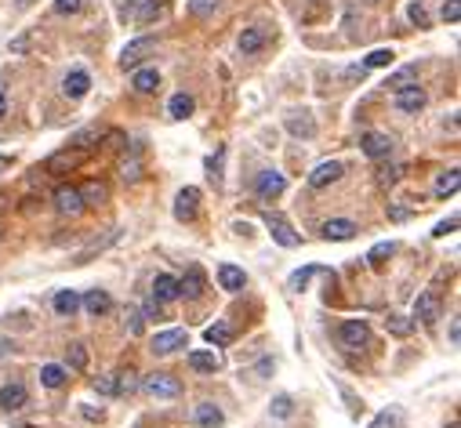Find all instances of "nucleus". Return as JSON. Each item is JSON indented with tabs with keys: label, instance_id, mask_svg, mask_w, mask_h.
I'll return each mask as SVG.
<instances>
[{
	"label": "nucleus",
	"instance_id": "obj_1",
	"mask_svg": "<svg viewBox=\"0 0 461 428\" xmlns=\"http://www.w3.org/2000/svg\"><path fill=\"white\" fill-rule=\"evenodd\" d=\"M142 388H146V396H153V399H175L178 392H182V381H178L175 374H149L142 381Z\"/></svg>",
	"mask_w": 461,
	"mask_h": 428
},
{
	"label": "nucleus",
	"instance_id": "obj_2",
	"mask_svg": "<svg viewBox=\"0 0 461 428\" xmlns=\"http://www.w3.org/2000/svg\"><path fill=\"white\" fill-rule=\"evenodd\" d=\"M338 337L345 348H363L370 342V326H367V320H345L338 326Z\"/></svg>",
	"mask_w": 461,
	"mask_h": 428
},
{
	"label": "nucleus",
	"instance_id": "obj_3",
	"mask_svg": "<svg viewBox=\"0 0 461 428\" xmlns=\"http://www.w3.org/2000/svg\"><path fill=\"white\" fill-rule=\"evenodd\" d=\"M440 312H443V305H440V294H436V291H425V294L414 298V320H418V323L432 326V323L440 320Z\"/></svg>",
	"mask_w": 461,
	"mask_h": 428
},
{
	"label": "nucleus",
	"instance_id": "obj_4",
	"mask_svg": "<svg viewBox=\"0 0 461 428\" xmlns=\"http://www.w3.org/2000/svg\"><path fill=\"white\" fill-rule=\"evenodd\" d=\"M153 47H157V44H153V36H138V40H131L120 51V66L124 69H138V66H142V58L153 55Z\"/></svg>",
	"mask_w": 461,
	"mask_h": 428
},
{
	"label": "nucleus",
	"instance_id": "obj_5",
	"mask_svg": "<svg viewBox=\"0 0 461 428\" xmlns=\"http://www.w3.org/2000/svg\"><path fill=\"white\" fill-rule=\"evenodd\" d=\"M196 207H200V189L185 185L182 193L175 196V218L178 222H193L196 218Z\"/></svg>",
	"mask_w": 461,
	"mask_h": 428
},
{
	"label": "nucleus",
	"instance_id": "obj_6",
	"mask_svg": "<svg viewBox=\"0 0 461 428\" xmlns=\"http://www.w3.org/2000/svg\"><path fill=\"white\" fill-rule=\"evenodd\" d=\"M265 225H269V233H273V240L280 247H298V233L291 229L287 218H280V214H265Z\"/></svg>",
	"mask_w": 461,
	"mask_h": 428
},
{
	"label": "nucleus",
	"instance_id": "obj_7",
	"mask_svg": "<svg viewBox=\"0 0 461 428\" xmlns=\"http://www.w3.org/2000/svg\"><path fill=\"white\" fill-rule=\"evenodd\" d=\"M360 149H363L370 160H385V156L392 153V138L381 134V131H370V134L360 138Z\"/></svg>",
	"mask_w": 461,
	"mask_h": 428
},
{
	"label": "nucleus",
	"instance_id": "obj_8",
	"mask_svg": "<svg viewBox=\"0 0 461 428\" xmlns=\"http://www.w3.org/2000/svg\"><path fill=\"white\" fill-rule=\"evenodd\" d=\"M185 342H189L185 331H164V334L153 337V352H157V356H171V352L185 348Z\"/></svg>",
	"mask_w": 461,
	"mask_h": 428
},
{
	"label": "nucleus",
	"instance_id": "obj_9",
	"mask_svg": "<svg viewBox=\"0 0 461 428\" xmlns=\"http://www.w3.org/2000/svg\"><path fill=\"white\" fill-rule=\"evenodd\" d=\"M254 189H258L262 200H276L287 189V182H284V174H280V171H262L258 182H254Z\"/></svg>",
	"mask_w": 461,
	"mask_h": 428
},
{
	"label": "nucleus",
	"instance_id": "obj_10",
	"mask_svg": "<svg viewBox=\"0 0 461 428\" xmlns=\"http://www.w3.org/2000/svg\"><path fill=\"white\" fill-rule=\"evenodd\" d=\"M425 102H429V95L421 91L418 84H414V87H403V91H396V109H400V112H418V109H425Z\"/></svg>",
	"mask_w": 461,
	"mask_h": 428
},
{
	"label": "nucleus",
	"instance_id": "obj_11",
	"mask_svg": "<svg viewBox=\"0 0 461 428\" xmlns=\"http://www.w3.org/2000/svg\"><path fill=\"white\" fill-rule=\"evenodd\" d=\"M55 207H58L62 214H80V211H84L80 189H73V185H58V189H55Z\"/></svg>",
	"mask_w": 461,
	"mask_h": 428
},
{
	"label": "nucleus",
	"instance_id": "obj_12",
	"mask_svg": "<svg viewBox=\"0 0 461 428\" xmlns=\"http://www.w3.org/2000/svg\"><path fill=\"white\" fill-rule=\"evenodd\" d=\"M341 174H345L341 163H338V160H327V163H319V167L309 174V185H313V189H327L330 182H338Z\"/></svg>",
	"mask_w": 461,
	"mask_h": 428
},
{
	"label": "nucleus",
	"instance_id": "obj_13",
	"mask_svg": "<svg viewBox=\"0 0 461 428\" xmlns=\"http://www.w3.org/2000/svg\"><path fill=\"white\" fill-rule=\"evenodd\" d=\"M265 40H269V33H265L262 26H247V29L240 33V40H236V44H240V51H243V55H258L262 47H265Z\"/></svg>",
	"mask_w": 461,
	"mask_h": 428
},
{
	"label": "nucleus",
	"instance_id": "obj_14",
	"mask_svg": "<svg viewBox=\"0 0 461 428\" xmlns=\"http://www.w3.org/2000/svg\"><path fill=\"white\" fill-rule=\"evenodd\" d=\"M25 399H30V396H25V385H19V381L0 388V410H8V414L22 410V407H25Z\"/></svg>",
	"mask_w": 461,
	"mask_h": 428
},
{
	"label": "nucleus",
	"instance_id": "obj_15",
	"mask_svg": "<svg viewBox=\"0 0 461 428\" xmlns=\"http://www.w3.org/2000/svg\"><path fill=\"white\" fill-rule=\"evenodd\" d=\"M87 87H91V77H87L84 69H73V73H66V80H62V91L69 98H84Z\"/></svg>",
	"mask_w": 461,
	"mask_h": 428
},
{
	"label": "nucleus",
	"instance_id": "obj_16",
	"mask_svg": "<svg viewBox=\"0 0 461 428\" xmlns=\"http://www.w3.org/2000/svg\"><path fill=\"white\" fill-rule=\"evenodd\" d=\"M356 233H360V229H356L349 218H330L324 225V240H352Z\"/></svg>",
	"mask_w": 461,
	"mask_h": 428
},
{
	"label": "nucleus",
	"instance_id": "obj_17",
	"mask_svg": "<svg viewBox=\"0 0 461 428\" xmlns=\"http://www.w3.org/2000/svg\"><path fill=\"white\" fill-rule=\"evenodd\" d=\"M80 305L91 312V316H106V312L113 309V298H109L106 291H87V294L80 298Z\"/></svg>",
	"mask_w": 461,
	"mask_h": 428
},
{
	"label": "nucleus",
	"instance_id": "obj_18",
	"mask_svg": "<svg viewBox=\"0 0 461 428\" xmlns=\"http://www.w3.org/2000/svg\"><path fill=\"white\" fill-rule=\"evenodd\" d=\"M131 87H135L138 95H153V91L160 87V73H157V69H135Z\"/></svg>",
	"mask_w": 461,
	"mask_h": 428
},
{
	"label": "nucleus",
	"instance_id": "obj_19",
	"mask_svg": "<svg viewBox=\"0 0 461 428\" xmlns=\"http://www.w3.org/2000/svg\"><path fill=\"white\" fill-rule=\"evenodd\" d=\"M189 367H193L196 374H214L218 370V356L207 348H196V352H189Z\"/></svg>",
	"mask_w": 461,
	"mask_h": 428
},
{
	"label": "nucleus",
	"instance_id": "obj_20",
	"mask_svg": "<svg viewBox=\"0 0 461 428\" xmlns=\"http://www.w3.org/2000/svg\"><path fill=\"white\" fill-rule=\"evenodd\" d=\"M313 276H327V280H335V276H330V269H319V265H305V269H298V272L291 276V280H287V287H291V291H305V283H309Z\"/></svg>",
	"mask_w": 461,
	"mask_h": 428
},
{
	"label": "nucleus",
	"instance_id": "obj_21",
	"mask_svg": "<svg viewBox=\"0 0 461 428\" xmlns=\"http://www.w3.org/2000/svg\"><path fill=\"white\" fill-rule=\"evenodd\" d=\"M222 421H225V414L214 407V403H200V407H196V425L200 428H218Z\"/></svg>",
	"mask_w": 461,
	"mask_h": 428
},
{
	"label": "nucleus",
	"instance_id": "obj_22",
	"mask_svg": "<svg viewBox=\"0 0 461 428\" xmlns=\"http://www.w3.org/2000/svg\"><path fill=\"white\" fill-rule=\"evenodd\" d=\"M153 298L157 301H175L178 298V280L175 276H157V280H153Z\"/></svg>",
	"mask_w": 461,
	"mask_h": 428
},
{
	"label": "nucleus",
	"instance_id": "obj_23",
	"mask_svg": "<svg viewBox=\"0 0 461 428\" xmlns=\"http://www.w3.org/2000/svg\"><path fill=\"white\" fill-rule=\"evenodd\" d=\"M203 291V272L193 265V269H189L185 276H182V280H178V294H189V298H196Z\"/></svg>",
	"mask_w": 461,
	"mask_h": 428
},
{
	"label": "nucleus",
	"instance_id": "obj_24",
	"mask_svg": "<svg viewBox=\"0 0 461 428\" xmlns=\"http://www.w3.org/2000/svg\"><path fill=\"white\" fill-rule=\"evenodd\" d=\"M218 283H222V291H243V269H236V265H222L218 269Z\"/></svg>",
	"mask_w": 461,
	"mask_h": 428
},
{
	"label": "nucleus",
	"instance_id": "obj_25",
	"mask_svg": "<svg viewBox=\"0 0 461 428\" xmlns=\"http://www.w3.org/2000/svg\"><path fill=\"white\" fill-rule=\"evenodd\" d=\"M193 98H189L185 91H178V95H171V102H168V112H171V120H185L189 112H193Z\"/></svg>",
	"mask_w": 461,
	"mask_h": 428
},
{
	"label": "nucleus",
	"instance_id": "obj_26",
	"mask_svg": "<svg viewBox=\"0 0 461 428\" xmlns=\"http://www.w3.org/2000/svg\"><path fill=\"white\" fill-rule=\"evenodd\" d=\"M287 131L291 134H302V138H313L316 134V123H313L309 112H294V117L287 120Z\"/></svg>",
	"mask_w": 461,
	"mask_h": 428
},
{
	"label": "nucleus",
	"instance_id": "obj_27",
	"mask_svg": "<svg viewBox=\"0 0 461 428\" xmlns=\"http://www.w3.org/2000/svg\"><path fill=\"white\" fill-rule=\"evenodd\" d=\"M458 185H461V171H458V167L443 171L440 178H436V196H454V193H458Z\"/></svg>",
	"mask_w": 461,
	"mask_h": 428
},
{
	"label": "nucleus",
	"instance_id": "obj_28",
	"mask_svg": "<svg viewBox=\"0 0 461 428\" xmlns=\"http://www.w3.org/2000/svg\"><path fill=\"white\" fill-rule=\"evenodd\" d=\"M76 309H80V294L76 291H58L55 294V312L58 316H73Z\"/></svg>",
	"mask_w": 461,
	"mask_h": 428
},
{
	"label": "nucleus",
	"instance_id": "obj_29",
	"mask_svg": "<svg viewBox=\"0 0 461 428\" xmlns=\"http://www.w3.org/2000/svg\"><path fill=\"white\" fill-rule=\"evenodd\" d=\"M203 337H207V345L225 348L229 342H233V326H229V323H214V326H207V331H203Z\"/></svg>",
	"mask_w": 461,
	"mask_h": 428
},
{
	"label": "nucleus",
	"instance_id": "obj_30",
	"mask_svg": "<svg viewBox=\"0 0 461 428\" xmlns=\"http://www.w3.org/2000/svg\"><path fill=\"white\" fill-rule=\"evenodd\" d=\"M80 160H84L80 153H55V156H51V160H47V171H51V174H62V171H73V167H76V163H80Z\"/></svg>",
	"mask_w": 461,
	"mask_h": 428
},
{
	"label": "nucleus",
	"instance_id": "obj_31",
	"mask_svg": "<svg viewBox=\"0 0 461 428\" xmlns=\"http://www.w3.org/2000/svg\"><path fill=\"white\" fill-rule=\"evenodd\" d=\"M164 4L168 0H142V8H138V26H149V22H157L164 15Z\"/></svg>",
	"mask_w": 461,
	"mask_h": 428
},
{
	"label": "nucleus",
	"instance_id": "obj_32",
	"mask_svg": "<svg viewBox=\"0 0 461 428\" xmlns=\"http://www.w3.org/2000/svg\"><path fill=\"white\" fill-rule=\"evenodd\" d=\"M414 80H418V69H414V66H403V69L392 73L385 87H392V91H403V87H414Z\"/></svg>",
	"mask_w": 461,
	"mask_h": 428
},
{
	"label": "nucleus",
	"instance_id": "obj_33",
	"mask_svg": "<svg viewBox=\"0 0 461 428\" xmlns=\"http://www.w3.org/2000/svg\"><path fill=\"white\" fill-rule=\"evenodd\" d=\"M396 62V55L389 51V47H378V51H370L367 62H363V69H389Z\"/></svg>",
	"mask_w": 461,
	"mask_h": 428
},
{
	"label": "nucleus",
	"instance_id": "obj_34",
	"mask_svg": "<svg viewBox=\"0 0 461 428\" xmlns=\"http://www.w3.org/2000/svg\"><path fill=\"white\" fill-rule=\"evenodd\" d=\"M41 381H44V388H62V381H66V367L47 363V367L41 370Z\"/></svg>",
	"mask_w": 461,
	"mask_h": 428
},
{
	"label": "nucleus",
	"instance_id": "obj_35",
	"mask_svg": "<svg viewBox=\"0 0 461 428\" xmlns=\"http://www.w3.org/2000/svg\"><path fill=\"white\" fill-rule=\"evenodd\" d=\"M392 250H396V243H374V247H370V254H367V261H370V265H385V258H392Z\"/></svg>",
	"mask_w": 461,
	"mask_h": 428
},
{
	"label": "nucleus",
	"instance_id": "obj_36",
	"mask_svg": "<svg viewBox=\"0 0 461 428\" xmlns=\"http://www.w3.org/2000/svg\"><path fill=\"white\" fill-rule=\"evenodd\" d=\"M66 356H69V367H73V370H84V367H87V348H84L80 342L69 345V348H66Z\"/></svg>",
	"mask_w": 461,
	"mask_h": 428
},
{
	"label": "nucleus",
	"instance_id": "obj_37",
	"mask_svg": "<svg viewBox=\"0 0 461 428\" xmlns=\"http://www.w3.org/2000/svg\"><path fill=\"white\" fill-rule=\"evenodd\" d=\"M385 323H389V334H396V337H407V334L414 331V323L407 320V316H389Z\"/></svg>",
	"mask_w": 461,
	"mask_h": 428
},
{
	"label": "nucleus",
	"instance_id": "obj_38",
	"mask_svg": "<svg viewBox=\"0 0 461 428\" xmlns=\"http://www.w3.org/2000/svg\"><path fill=\"white\" fill-rule=\"evenodd\" d=\"M269 410H273V418H291V414H294V399L291 396H276Z\"/></svg>",
	"mask_w": 461,
	"mask_h": 428
},
{
	"label": "nucleus",
	"instance_id": "obj_39",
	"mask_svg": "<svg viewBox=\"0 0 461 428\" xmlns=\"http://www.w3.org/2000/svg\"><path fill=\"white\" fill-rule=\"evenodd\" d=\"M124 320H127V331H131L135 337L146 331V316H142V309H127V316H124Z\"/></svg>",
	"mask_w": 461,
	"mask_h": 428
},
{
	"label": "nucleus",
	"instance_id": "obj_40",
	"mask_svg": "<svg viewBox=\"0 0 461 428\" xmlns=\"http://www.w3.org/2000/svg\"><path fill=\"white\" fill-rule=\"evenodd\" d=\"M407 19H411L414 26H421V29H425V26H429V11H425V4H421V0H414V4L407 8Z\"/></svg>",
	"mask_w": 461,
	"mask_h": 428
},
{
	"label": "nucleus",
	"instance_id": "obj_41",
	"mask_svg": "<svg viewBox=\"0 0 461 428\" xmlns=\"http://www.w3.org/2000/svg\"><path fill=\"white\" fill-rule=\"evenodd\" d=\"M80 200H84V204H98V200H106V185H98V182L84 185L80 189Z\"/></svg>",
	"mask_w": 461,
	"mask_h": 428
},
{
	"label": "nucleus",
	"instance_id": "obj_42",
	"mask_svg": "<svg viewBox=\"0 0 461 428\" xmlns=\"http://www.w3.org/2000/svg\"><path fill=\"white\" fill-rule=\"evenodd\" d=\"M95 392H98V396H120L117 377H98V381H95Z\"/></svg>",
	"mask_w": 461,
	"mask_h": 428
},
{
	"label": "nucleus",
	"instance_id": "obj_43",
	"mask_svg": "<svg viewBox=\"0 0 461 428\" xmlns=\"http://www.w3.org/2000/svg\"><path fill=\"white\" fill-rule=\"evenodd\" d=\"M218 4H222V0H189V11L203 19V15H211V11L218 8Z\"/></svg>",
	"mask_w": 461,
	"mask_h": 428
},
{
	"label": "nucleus",
	"instance_id": "obj_44",
	"mask_svg": "<svg viewBox=\"0 0 461 428\" xmlns=\"http://www.w3.org/2000/svg\"><path fill=\"white\" fill-rule=\"evenodd\" d=\"M370 428H400V414H392V410L378 414V418L370 421Z\"/></svg>",
	"mask_w": 461,
	"mask_h": 428
},
{
	"label": "nucleus",
	"instance_id": "obj_45",
	"mask_svg": "<svg viewBox=\"0 0 461 428\" xmlns=\"http://www.w3.org/2000/svg\"><path fill=\"white\" fill-rule=\"evenodd\" d=\"M454 229H458V214H451L447 222H440L436 229H432V236H436V240H443V236H447V233H454Z\"/></svg>",
	"mask_w": 461,
	"mask_h": 428
},
{
	"label": "nucleus",
	"instance_id": "obj_46",
	"mask_svg": "<svg viewBox=\"0 0 461 428\" xmlns=\"http://www.w3.org/2000/svg\"><path fill=\"white\" fill-rule=\"evenodd\" d=\"M461 19V0H447L443 4V22H458Z\"/></svg>",
	"mask_w": 461,
	"mask_h": 428
},
{
	"label": "nucleus",
	"instance_id": "obj_47",
	"mask_svg": "<svg viewBox=\"0 0 461 428\" xmlns=\"http://www.w3.org/2000/svg\"><path fill=\"white\" fill-rule=\"evenodd\" d=\"M55 11L58 15H76V11H80V0H55Z\"/></svg>",
	"mask_w": 461,
	"mask_h": 428
},
{
	"label": "nucleus",
	"instance_id": "obj_48",
	"mask_svg": "<svg viewBox=\"0 0 461 428\" xmlns=\"http://www.w3.org/2000/svg\"><path fill=\"white\" fill-rule=\"evenodd\" d=\"M400 174H403V167H385V171H381V182H385V185H392L396 178H400Z\"/></svg>",
	"mask_w": 461,
	"mask_h": 428
},
{
	"label": "nucleus",
	"instance_id": "obj_49",
	"mask_svg": "<svg viewBox=\"0 0 461 428\" xmlns=\"http://www.w3.org/2000/svg\"><path fill=\"white\" fill-rule=\"evenodd\" d=\"M95 138H98L95 128H91V131H80V134H76V145H87V142H95Z\"/></svg>",
	"mask_w": 461,
	"mask_h": 428
},
{
	"label": "nucleus",
	"instance_id": "obj_50",
	"mask_svg": "<svg viewBox=\"0 0 461 428\" xmlns=\"http://www.w3.org/2000/svg\"><path fill=\"white\" fill-rule=\"evenodd\" d=\"M25 47H30V40H25V36H15V40H11V51H25Z\"/></svg>",
	"mask_w": 461,
	"mask_h": 428
},
{
	"label": "nucleus",
	"instance_id": "obj_51",
	"mask_svg": "<svg viewBox=\"0 0 461 428\" xmlns=\"http://www.w3.org/2000/svg\"><path fill=\"white\" fill-rule=\"evenodd\" d=\"M451 342H454V345L461 342V326H458V323H451Z\"/></svg>",
	"mask_w": 461,
	"mask_h": 428
},
{
	"label": "nucleus",
	"instance_id": "obj_52",
	"mask_svg": "<svg viewBox=\"0 0 461 428\" xmlns=\"http://www.w3.org/2000/svg\"><path fill=\"white\" fill-rule=\"evenodd\" d=\"M11 167V156H0V171H8Z\"/></svg>",
	"mask_w": 461,
	"mask_h": 428
},
{
	"label": "nucleus",
	"instance_id": "obj_53",
	"mask_svg": "<svg viewBox=\"0 0 461 428\" xmlns=\"http://www.w3.org/2000/svg\"><path fill=\"white\" fill-rule=\"evenodd\" d=\"M0 117H4V91H0Z\"/></svg>",
	"mask_w": 461,
	"mask_h": 428
},
{
	"label": "nucleus",
	"instance_id": "obj_54",
	"mask_svg": "<svg viewBox=\"0 0 461 428\" xmlns=\"http://www.w3.org/2000/svg\"><path fill=\"white\" fill-rule=\"evenodd\" d=\"M124 4H142V0H124Z\"/></svg>",
	"mask_w": 461,
	"mask_h": 428
},
{
	"label": "nucleus",
	"instance_id": "obj_55",
	"mask_svg": "<svg viewBox=\"0 0 461 428\" xmlns=\"http://www.w3.org/2000/svg\"><path fill=\"white\" fill-rule=\"evenodd\" d=\"M447 428H461V425H458V421H451V425H447Z\"/></svg>",
	"mask_w": 461,
	"mask_h": 428
},
{
	"label": "nucleus",
	"instance_id": "obj_56",
	"mask_svg": "<svg viewBox=\"0 0 461 428\" xmlns=\"http://www.w3.org/2000/svg\"><path fill=\"white\" fill-rule=\"evenodd\" d=\"M370 4H378V0H370Z\"/></svg>",
	"mask_w": 461,
	"mask_h": 428
}]
</instances>
